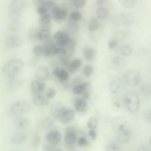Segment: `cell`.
I'll list each match as a JSON object with an SVG mask.
<instances>
[{"label": "cell", "mask_w": 151, "mask_h": 151, "mask_svg": "<svg viewBox=\"0 0 151 151\" xmlns=\"http://www.w3.org/2000/svg\"><path fill=\"white\" fill-rule=\"evenodd\" d=\"M31 109L30 104L27 101H18L11 107V112L14 116L21 117L28 113Z\"/></svg>", "instance_id": "cell-4"}, {"label": "cell", "mask_w": 151, "mask_h": 151, "mask_svg": "<svg viewBox=\"0 0 151 151\" xmlns=\"http://www.w3.org/2000/svg\"><path fill=\"white\" fill-rule=\"evenodd\" d=\"M53 39L56 41L57 46L63 48L67 46L71 39L68 34L63 31L56 32L53 36Z\"/></svg>", "instance_id": "cell-7"}, {"label": "cell", "mask_w": 151, "mask_h": 151, "mask_svg": "<svg viewBox=\"0 0 151 151\" xmlns=\"http://www.w3.org/2000/svg\"><path fill=\"white\" fill-rule=\"evenodd\" d=\"M125 104L128 110L132 113L138 111L140 106V100L137 94L135 92H129L124 97Z\"/></svg>", "instance_id": "cell-3"}, {"label": "cell", "mask_w": 151, "mask_h": 151, "mask_svg": "<svg viewBox=\"0 0 151 151\" xmlns=\"http://www.w3.org/2000/svg\"><path fill=\"white\" fill-rule=\"evenodd\" d=\"M75 107L77 111H83L86 107V103L84 99H77L75 102Z\"/></svg>", "instance_id": "cell-30"}, {"label": "cell", "mask_w": 151, "mask_h": 151, "mask_svg": "<svg viewBox=\"0 0 151 151\" xmlns=\"http://www.w3.org/2000/svg\"><path fill=\"white\" fill-rule=\"evenodd\" d=\"M42 126L43 129L45 130H49L53 126L54 122L52 119L50 118L47 117L43 119L42 122Z\"/></svg>", "instance_id": "cell-37"}, {"label": "cell", "mask_w": 151, "mask_h": 151, "mask_svg": "<svg viewBox=\"0 0 151 151\" xmlns=\"http://www.w3.org/2000/svg\"><path fill=\"white\" fill-rule=\"evenodd\" d=\"M71 18L74 21L77 22L81 21L83 18L82 14L78 11H74L71 13Z\"/></svg>", "instance_id": "cell-43"}, {"label": "cell", "mask_w": 151, "mask_h": 151, "mask_svg": "<svg viewBox=\"0 0 151 151\" xmlns=\"http://www.w3.org/2000/svg\"><path fill=\"white\" fill-rule=\"evenodd\" d=\"M24 63L22 60L19 58H13L7 62L2 67V71L4 75L8 77L16 76L22 71Z\"/></svg>", "instance_id": "cell-1"}, {"label": "cell", "mask_w": 151, "mask_h": 151, "mask_svg": "<svg viewBox=\"0 0 151 151\" xmlns=\"http://www.w3.org/2000/svg\"><path fill=\"white\" fill-rule=\"evenodd\" d=\"M33 1V3L34 5L35 6H37L39 5V2H40V0H32Z\"/></svg>", "instance_id": "cell-58"}, {"label": "cell", "mask_w": 151, "mask_h": 151, "mask_svg": "<svg viewBox=\"0 0 151 151\" xmlns=\"http://www.w3.org/2000/svg\"><path fill=\"white\" fill-rule=\"evenodd\" d=\"M24 6L22 0H12L10 1L8 7V15L11 22L16 24L19 22Z\"/></svg>", "instance_id": "cell-2"}, {"label": "cell", "mask_w": 151, "mask_h": 151, "mask_svg": "<svg viewBox=\"0 0 151 151\" xmlns=\"http://www.w3.org/2000/svg\"><path fill=\"white\" fill-rule=\"evenodd\" d=\"M35 75L36 79L44 82L49 77V71L47 67L42 66L36 69Z\"/></svg>", "instance_id": "cell-20"}, {"label": "cell", "mask_w": 151, "mask_h": 151, "mask_svg": "<svg viewBox=\"0 0 151 151\" xmlns=\"http://www.w3.org/2000/svg\"><path fill=\"white\" fill-rule=\"evenodd\" d=\"M123 20V22L125 24H130V22L131 21V18L130 16L127 15V14H123V16L122 17ZM131 22H130V23Z\"/></svg>", "instance_id": "cell-55"}, {"label": "cell", "mask_w": 151, "mask_h": 151, "mask_svg": "<svg viewBox=\"0 0 151 151\" xmlns=\"http://www.w3.org/2000/svg\"><path fill=\"white\" fill-rule=\"evenodd\" d=\"M82 64V61L79 58L74 59L72 61L70 62L67 68L71 74H73L77 70Z\"/></svg>", "instance_id": "cell-27"}, {"label": "cell", "mask_w": 151, "mask_h": 151, "mask_svg": "<svg viewBox=\"0 0 151 151\" xmlns=\"http://www.w3.org/2000/svg\"><path fill=\"white\" fill-rule=\"evenodd\" d=\"M82 97H83V99L84 100H87L89 99L90 97V94L89 91L85 90L82 93Z\"/></svg>", "instance_id": "cell-56"}, {"label": "cell", "mask_w": 151, "mask_h": 151, "mask_svg": "<svg viewBox=\"0 0 151 151\" xmlns=\"http://www.w3.org/2000/svg\"><path fill=\"white\" fill-rule=\"evenodd\" d=\"M99 26V23L97 20L95 18H91L88 25V30L90 32H95L98 29Z\"/></svg>", "instance_id": "cell-29"}, {"label": "cell", "mask_w": 151, "mask_h": 151, "mask_svg": "<svg viewBox=\"0 0 151 151\" xmlns=\"http://www.w3.org/2000/svg\"><path fill=\"white\" fill-rule=\"evenodd\" d=\"M54 76L56 77L58 80L61 82H65L69 78V74L65 69L56 68L52 72Z\"/></svg>", "instance_id": "cell-18"}, {"label": "cell", "mask_w": 151, "mask_h": 151, "mask_svg": "<svg viewBox=\"0 0 151 151\" xmlns=\"http://www.w3.org/2000/svg\"><path fill=\"white\" fill-rule=\"evenodd\" d=\"M89 135L93 140H95L97 137V133L95 129H90L89 131Z\"/></svg>", "instance_id": "cell-52"}, {"label": "cell", "mask_w": 151, "mask_h": 151, "mask_svg": "<svg viewBox=\"0 0 151 151\" xmlns=\"http://www.w3.org/2000/svg\"><path fill=\"white\" fill-rule=\"evenodd\" d=\"M83 55L85 58L88 61H92L94 60L96 55V51L93 48H84L83 49Z\"/></svg>", "instance_id": "cell-26"}, {"label": "cell", "mask_w": 151, "mask_h": 151, "mask_svg": "<svg viewBox=\"0 0 151 151\" xmlns=\"http://www.w3.org/2000/svg\"><path fill=\"white\" fill-rule=\"evenodd\" d=\"M61 139V134L57 130L50 131L45 136V140L47 143L51 145H57L60 143Z\"/></svg>", "instance_id": "cell-10"}, {"label": "cell", "mask_w": 151, "mask_h": 151, "mask_svg": "<svg viewBox=\"0 0 151 151\" xmlns=\"http://www.w3.org/2000/svg\"><path fill=\"white\" fill-rule=\"evenodd\" d=\"M13 126L15 129L20 131L28 130L31 126V122L27 118L19 117L13 122Z\"/></svg>", "instance_id": "cell-9"}, {"label": "cell", "mask_w": 151, "mask_h": 151, "mask_svg": "<svg viewBox=\"0 0 151 151\" xmlns=\"http://www.w3.org/2000/svg\"><path fill=\"white\" fill-rule=\"evenodd\" d=\"M57 48V46L51 43L45 44L44 45L43 56L48 58L52 56H56Z\"/></svg>", "instance_id": "cell-22"}, {"label": "cell", "mask_w": 151, "mask_h": 151, "mask_svg": "<svg viewBox=\"0 0 151 151\" xmlns=\"http://www.w3.org/2000/svg\"><path fill=\"white\" fill-rule=\"evenodd\" d=\"M65 109V106L62 103L57 102L51 105L50 109V113L53 117L58 119Z\"/></svg>", "instance_id": "cell-14"}, {"label": "cell", "mask_w": 151, "mask_h": 151, "mask_svg": "<svg viewBox=\"0 0 151 151\" xmlns=\"http://www.w3.org/2000/svg\"><path fill=\"white\" fill-rule=\"evenodd\" d=\"M50 30L39 29L37 41L44 43L45 44L51 43Z\"/></svg>", "instance_id": "cell-19"}, {"label": "cell", "mask_w": 151, "mask_h": 151, "mask_svg": "<svg viewBox=\"0 0 151 151\" xmlns=\"http://www.w3.org/2000/svg\"><path fill=\"white\" fill-rule=\"evenodd\" d=\"M141 93L143 95L149 96L151 95V86L148 83H145L141 86Z\"/></svg>", "instance_id": "cell-41"}, {"label": "cell", "mask_w": 151, "mask_h": 151, "mask_svg": "<svg viewBox=\"0 0 151 151\" xmlns=\"http://www.w3.org/2000/svg\"><path fill=\"white\" fill-rule=\"evenodd\" d=\"M26 134L22 131H19L12 136L11 142L14 145H19L23 143L26 140Z\"/></svg>", "instance_id": "cell-21"}, {"label": "cell", "mask_w": 151, "mask_h": 151, "mask_svg": "<svg viewBox=\"0 0 151 151\" xmlns=\"http://www.w3.org/2000/svg\"><path fill=\"white\" fill-rule=\"evenodd\" d=\"M59 61L60 63L63 67H68L70 63V58L68 55L60 56H59Z\"/></svg>", "instance_id": "cell-44"}, {"label": "cell", "mask_w": 151, "mask_h": 151, "mask_svg": "<svg viewBox=\"0 0 151 151\" xmlns=\"http://www.w3.org/2000/svg\"><path fill=\"white\" fill-rule=\"evenodd\" d=\"M113 63L115 66H119L122 63V58L119 56L115 57L113 59Z\"/></svg>", "instance_id": "cell-54"}, {"label": "cell", "mask_w": 151, "mask_h": 151, "mask_svg": "<svg viewBox=\"0 0 151 151\" xmlns=\"http://www.w3.org/2000/svg\"><path fill=\"white\" fill-rule=\"evenodd\" d=\"M98 125L97 120L95 118L91 117L90 118L87 122V126L90 130L95 129Z\"/></svg>", "instance_id": "cell-42"}, {"label": "cell", "mask_w": 151, "mask_h": 151, "mask_svg": "<svg viewBox=\"0 0 151 151\" xmlns=\"http://www.w3.org/2000/svg\"><path fill=\"white\" fill-rule=\"evenodd\" d=\"M124 85L122 79L116 78L111 82L109 85L110 91L113 94H117L123 89Z\"/></svg>", "instance_id": "cell-15"}, {"label": "cell", "mask_w": 151, "mask_h": 151, "mask_svg": "<svg viewBox=\"0 0 151 151\" xmlns=\"http://www.w3.org/2000/svg\"><path fill=\"white\" fill-rule=\"evenodd\" d=\"M68 30L71 33H76L79 31V25L75 22H70L68 23Z\"/></svg>", "instance_id": "cell-33"}, {"label": "cell", "mask_w": 151, "mask_h": 151, "mask_svg": "<svg viewBox=\"0 0 151 151\" xmlns=\"http://www.w3.org/2000/svg\"><path fill=\"white\" fill-rule=\"evenodd\" d=\"M46 88V84L43 81L34 79L31 82L30 89L33 95L35 94H42Z\"/></svg>", "instance_id": "cell-11"}, {"label": "cell", "mask_w": 151, "mask_h": 151, "mask_svg": "<svg viewBox=\"0 0 151 151\" xmlns=\"http://www.w3.org/2000/svg\"><path fill=\"white\" fill-rule=\"evenodd\" d=\"M41 143V137L40 136L37 134H36L33 137V140H32V145L33 147L35 149L38 148Z\"/></svg>", "instance_id": "cell-45"}, {"label": "cell", "mask_w": 151, "mask_h": 151, "mask_svg": "<svg viewBox=\"0 0 151 151\" xmlns=\"http://www.w3.org/2000/svg\"><path fill=\"white\" fill-rule=\"evenodd\" d=\"M39 5L44 6L49 9L55 6H56V2L54 0H40Z\"/></svg>", "instance_id": "cell-40"}, {"label": "cell", "mask_w": 151, "mask_h": 151, "mask_svg": "<svg viewBox=\"0 0 151 151\" xmlns=\"http://www.w3.org/2000/svg\"><path fill=\"white\" fill-rule=\"evenodd\" d=\"M56 94V91L53 88H49L45 93V97L47 99H50L54 98Z\"/></svg>", "instance_id": "cell-48"}, {"label": "cell", "mask_w": 151, "mask_h": 151, "mask_svg": "<svg viewBox=\"0 0 151 151\" xmlns=\"http://www.w3.org/2000/svg\"><path fill=\"white\" fill-rule=\"evenodd\" d=\"M23 43L22 39L16 35H10L5 38L4 44L6 48L9 49H14L21 46Z\"/></svg>", "instance_id": "cell-6"}, {"label": "cell", "mask_w": 151, "mask_h": 151, "mask_svg": "<svg viewBox=\"0 0 151 151\" xmlns=\"http://www.w3.org/2000/svg\"><path fill=\"white\" fill-rule=\"evenodd\" d=\"M44 51V46L41 44H37L34 47L33 52L34 54L37 57L43 56Z\"/></svg>", "instance_id": "cell-35"}, {"label": "cell", "mask_w": 151, "mask_h": 151, "mask_svg": "<svg viewBox=\"0 0 151 151\" xmlns=\"http://www.w3.org/2000/svg\"><path fill=\"white\" fill-rule=\"evenodd\" d=\"M89 87L90 84L88 83H84L81 84H77L73 87L72 92L75 95H81L84 91L87 90Z\"/></svg>", "instance_id": "cell-25"}, {"label": "cell", "mask_w": 151, "mask_h": 151, "mask_svg": "<svg viewBox=\"0 0 151 151\" xmlns=\"http://www.w3.org/2000/svg\"><path fill=\"white\" fill-rule=\"evenodd\" d=\"M116 133L117 140L118 143L126 144L130 140L131 133L129 128H126Z\"/></svg>", "instance_id": "cell-17"}, {"label": "cell", "mask_w": 151, "mask_h": 151, "mask_svg": "<svg viewBox=\"0 0 151 151\" xmlns=\"http://www.w3.org/2000/svg\"><path fill=\"white\" fill-rule=\"evenodd\" d=\"M75 116V113L73 110L71 109H65L58 120L61 123L68 125L73 121Z\"/></svg>", "instance_id": "cell-12"}, {"label": "cell", "mask_w": 151, "mask_h": 151, "mask_svg": "<svg viewBox=\"0 0 151 151\" xmlns=\"http://www.w3.org/2000/svg\"><path fill=\"white\" fill-rule=\"evenodd\" d=\"M52 16L48 13L41 16L38 21V29L50 30L51 23L52 21Z\"/></svg>", "instance_id": "cell-13"}, {"label": "cell", "mask_w": 151, "mask_h": 151, "mask_svg": "<svg viewBox=\"0 0 151 151\" xmlns=\"http://www.w3.org/2000/svg\"><path fill=\"white\" fill-rule=\"evenodd\" d=\"M16 77V76L10 78V79L9 81L8 84L9 87L11 88L12 90H15L16 89H17L21 84L20 81L17 79Z\"/></svg>", "instance_id": "cell-34"}, {"label": "cell", "mask_w": 151, "mask_h": 151, "mask_svg": "<svg viewBox=\"0 0 151 151\" xmlns=\"http://www.w3.org/2000/svg\"><path fill=\"white\" fill-rule=\"evenodd\" d=\"M65 144L68 145H74L77 141V137L75 132V130L69 128L65 135Z\"/></svg>", "instance_id": "cell-24"}, {"label": "cell", "mask_w": 151, "mask_h": 151, "mask_svg": "<svg viewBox=\"0 0 151 151\" xmlns=\"http://www.w3.org/2000/svg\"><path fill=\"white\" fill-rule=\"evenodd\" d=\"M106 1V0H96V4L98 6H103Z\"/></svg>", "instance_id": "cell-57"}, {"label": "cell", "mask_w": 151, "mask_h": 151, "mask_svg": "<svg viewBox=\"0 0 151 151\" xmlns=\"http://www.w3.org/2000/svg\"><path fill=\"white\" fill-rule=\"evenodd\" d=\"M88 140L85 137H81L78 140V144L80 146H86L88 145Z\"/></svg>", "instance_id": "cell-50"}, {"label": "cell", "mask_w": 151, "mask_h": 151, "mask_svg": "<svg viewBox=\"0 0 151 151\" xmlns=\"http://www.w3.org/2000/svg\"><path fill=\"white\" fill-rule=\"evenodd\" d=\"M151 110H147L144 113V117L146 120L147 122L150 123H151Z\"/></svg>", "instance_id": "cell-53"}, {"label": "cell", "mask_w": 151, "mask_h": 151, "mask_svg": "<svg viewBox=\"0 0 151 151\" xmlns=\"http://www.w3.org/2000/svg\"><path fill=\"white\" fill-rule=\"evenodd\" d=\"M94 72L93 67L90 65H86L83 69V73L85 76L89 77L91 76Z\"/></svg>", "instance_id": "cell-46"}, {"label": "cell", "mask_w": 151, "mask_h": 151, "mask_svg": "<svg viewBox=\"0 0 151 151\" xmlns=\"http://www.w3.org/2000/svg\"><path fill=\"white\" fill-rule=\"evenodd\" d=\"M113 103L115 108L120 109L125 105L124 98L120 96L115 97L113 99Z\"/></svg>", "instance_id": "cell-28"}, {"label": "cell", "mask_w": 151, "mask_h": 151, "mask_svg": "<svg viewBox=\"0 0 151 151\" xmlns=\"http://www.w3.org/2000/svg\"><path fill=\"white\" fill-rule=\"evenodd\" d=\"M85 0H75L74 5L77 8H82L85 6Z\"/></svg>", "instance_id": "cell-49"}, {"label": "cell", "mask_w": 151, "mask_h": 151, "mask_svg": "<svg viewBox=\"0 0 151 151\" xmlns=\"http://www.w3.org/2000/svg\"><path fill=\"white\" fill-rule=\"evenodd\" d=\"M120 53L124 56L128 57L130 56L132 53L131 48L128 45H125L120 48Z\"/></svg>", "instance_id": "cell-39"}, {"label": "cell", "mask_w": 151, "mask_h": 151, "mask_svg": "<svg viewBox=\"0 0 151 151\" xmlns=\"http://www.w3.org/2000/svg\"><path fill=\"white\" fill-rule=\"evenodd\" d=\"M96 14L98 18L100 19H104L108 16V11L105 8L100 7L97 10Z\"/></svg>", "instance_id": "cell-36"}, {"label": "cell", "mask_w": 151, "mask_h": 151, "mask_svg": "<svg viewBox=\"0 0 151 151\" xmlns=\"http://www.w3.org/2000/svg\"><path fill=\"white\" fill-rule=\"evenodd\" d=\"M117 142H118L117 141ZM117 142L114 140H111L107 144L106 146V151H117L120 150V146L118 144Z\"/></svg>", "instance_id": "cell-31"}, {"label": "cell", "mask_w": 151, "mask_h": 151, "mask_svg": "<svg viewBox=\"0 0 151 151\" xmlns=\"http://www.w3.org/2000/svg\"><path fill=\"white\" fill-rule=\"evenodd\" d=\"M124 78L127 84L131 86H136L140 82L141 77L138 71L130 70L125 73Z\"/></svg>", "instance_id": "cell-5"}, {"label": "cell", "mask_w": 151, "mask_h": 151, "mask_svg": "<svg viewBox=\"0 0 151 151\" xmlns=\"http://www.w3.org/2000/svg\"><path fill=\"white\" fill-rule=\"evenodd\" d=\"M43 149L44 151H58L62 150V149L57 146V145H51L47 143L43 146Z\"/></svg>", "instance_id": "cell-38"}, {"label": "cell", "mask_w": 151, "mask_h": 151, "mask_svg": "<svg viewBox=\"0 0 151 151\" xmlns=\"http://www.w3.org/2000/svg\"><path fill=\"white\" fill-rule=\"evenodd\" d=\"M48 8L44 6H42V5H38L36 8V12H37V14L41 16L48 14Z\"/></svg>", "instance_id": "cell-47"}, {"label": "cell", "mask_w": 151, "mask_h": 151, "mask_svg": "<svg viewBox=\"0 0 151 151\" xmlns=\"http://www.w3.org/2000/svg\"><path fill=\"white\" fill-rule=\"evenodd\" d=\"M108 47L110 49H113L117 47L118 44V40L116 39H111L108 42Z\"/></svg>", "instance_id": "cell-51"}, {"label": "cell", "mask_w": 151, "mask_h": 151, "mask_svg": "<svg viewBox=\"0 0 151 151\" xmlns=\"http://www.w3.org/2000/svg\"><path fill=\"white\" fill-rule=\"evenodd\" d=\"M111 125L115 133L128 128L127 120L123 116H118L113 118L111 123Z\"/></svg>", "instance_id": "cell-8"}, {"label": "cell", "mask_w": 151, "mask_h": 151, "mask_svg": "<svg viewBox=\"0 0 151 151\" xmlns=\"http://www.w3.org/2000/svg\"><path fill=\"white\" fill-rule=\"evenodd\" d=\"M33 102L37 106H46L49 104L48 99L42 94H35L33 98Z\"/></svg>", "instance_id": "cell-23"}, {"label": "cell", "mask_w": 151, "mask_h": 151, "mask_svg": "<svg viewBox=\"0 0 151 151\" xmlns=\"http://www.w3.org/2000/svg\"><path fill=\"white\" fill-rule=\"evenodd\" d=\"M38 33H39V29L32 27L30 29L28 33V36L30 40L32 41H37Z\"/></svg>", "instance_id": "cell-32"}, {"label": "cell", "mask_w": 151, "mask_h": 151, "mask_svg": "<svg viewBox=\"0 0 151 151\" xmlns=\"http://www.w3.org/2000/svg\"><path fill=\"white\" fill-rule=\"evenodd\" d=\"M51 14L53 18L56 21H63L67 16V11L58 6H55L52 8Z\"/></svg>", "instance_id": "cell-16"}]
</instances>
